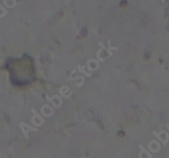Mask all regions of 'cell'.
<instances>
[{
	"instance_id": "obj_1",
	"label": "cell",
	"mask_w": 169,
	"mask_h": 158,
	"mask_svg": "<svg viewBox=\"0 0 169 158\" xmlns=\"http://www.w3.org/2000/svg\"><path fill=\"white\" fill-rule=\"evenodd\" d=\"M31 112L33 113V116L31 118V123L35 127H41L42 125L44 124L45 120L35 109H32Z\"/></svg>"
},
{
	"instance_id": "obj_2",
	"label": "cell",
	"mask_w": 169,
	"mask_h": 158,
	"mask_svg": "<svg viewBox=\"0 0 169 158\" xmlns=\"http://www.w3.org/2000/svg\"><path fill=\"white\" fill-rule=\"evenodd\" d=\"M46 98H47L48 102L52 104V105L55 108H61L62 104H63V100L62 98L58 95H54L52 97H49L48 96H46Z\"/></svg>"
},
{
	"instance_id": "obj_3",
	"label": "cell",
	"mask_w": 169,
	"mask_h": 158,
	"mask_svg": "<svg viewBox=\"0 0 169 158\" xmlns=\"http://www.w3.org/2000/svg\"><path fill=\"white\" fill-rule=\"evenodd\" d=\"M153 134L160 141L163 145H166L168 142L169 140V134L165 130H161L159 133H156V131H153Z\"/></svg>"
},
{
	"instance_id": "obj_4",
	"label": "cell",
	"mask_w": 169,
	"mask_h": 158,
	"mask_svg": "<svg viewBox=\"0 0 169 158\" xmlns=\"http://www.w3.org/2000/svg\"><path fill=\"white\" fill-rule=\"evenodd\" d=\"M19 126H20V129H21V130H22L23 134L25 135V139L26 140H28V138H29L28 134H29L30 131H37V128L32 127L31 125L26 124L25 123H20Z\"/></svg>"
},
{
	"instance_id": "obj_5",
	"label": "cell",
	"mask_w": 169,
	"mask_h": 158,
	"mask_svg": "<svg viewBox=\"0 0 169 158\" xmlns=\"http://www.w3.org/2000/svg\"><path fill=\"white\" fill-rule=\"evenodd\" d=\"M148 149L151 153H156L161 150V145L157 140H151L148 143Z\"/></svg>"
},
{
	"instance_id": "obj_6",
	"label": "cell",
	"mask_w": 169,
	"mask_h": 158,
	"mask_svg": "<svg viewBox=\"0 0 169 158\" xmlns=\"http://www.w3.org/2000/svg\"><path fill=\"white\" fill-rule=\"evenodd\" d=\"M139 148H140L139 158H152V154H151L142 145H139Z\"/></svg>"
},
{
	"instance_id": "obj_7",
	"label": "cell",
	"mask_w": 169,
	"mask_h": 158,
	"mask_svg": "<svg viewBox=\"0 0 169 158\" xmlns=\"http://www.w3.org/2000/svg\"><path fill=\"white\" fill-rule=\"evenodd\" d=\"M41 113H42V114L43 116L48 118V117H50L53 115V108L50 107L49 105H44L42 108H41Z\"/></svg>"
},
{
	"instance_id": "obj_8",
	"label": "cell",
	"mask_w": 169,
	"mask_h": 158,
	"mask_svg": "<svg viewBox=\"0 0 169 158\" xmlns=\"http://www.w3.org/2000/svg\"><path fill=\"white\" fill-rule=\"evenodd\" d=\"M71 90L68 87V86H62L60 90H59V92L60 94L64 97V98H69L72 96V93H67V92H70Z\"/></svg>"
},
{
	"instance_id": "obj_9",
	"label": "cell",
	"mask_w": 169,
	"mask_h": 158,
	"mask_svg": "<svg viewBox=\"0 0 169 158\" xmlns=\"http://www.w3.org/2000/svg\"><path fill=\"white\" fill-rule=\"evenodd\" d=\"M16 0H4V5L8 8H13L15 6Z\"/></svg>"
},
{
	"instance_id": "obj_10",
	"label": "cell",
	"mask_w": 169,
	"mask_h": 158,
	"mask_svg": "<svg viewBox=\"0 0 169 158\" xmlns=\"http://www.w3.org/2000/svg\"><path fill=\"white\" fill-rule=\"evenodd\" d=\"M6 14H7V10H6L5 8H3V5H1V4H0V18L5 16Z\"/></svg>"
},
{
	"instance_id": "obj_11",
	"label": "cell",
	"mask_w": 169,
	"mask_h": 158,
	"mask_svg": "<svg viewBox=\"0 0 169 158\" xmlns=\"http://www.w3.org/2000/svg\"><path fill=\"white\" fill-rule=\"evenodd\" d=\"M161 2H162V3H164V2H165V0H161Z\"/></svg>"
},
{
	"instance_id": "obj_12",
	"label": "cell",
	"mask_w": 169,
	"mask_h": 158,
	"mask_svg": "<svg viewBox=\"0 0 169 158\" xmlns=\"http://www.w3.org/2000/svg\"><path fill=\"white\" fill-rule=\"evenodd\" d=\"M128 158H131V157H128Z\"/></svg>"
}]
</instances>
